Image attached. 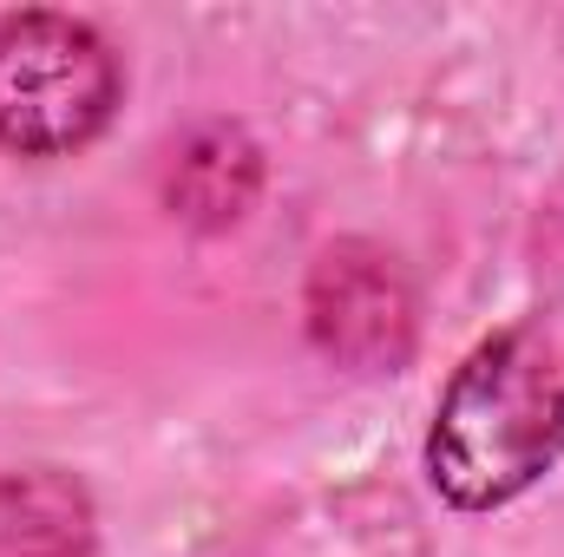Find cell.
I'll list each match as a JSON object with an SVG mask.
<instances>
[{
    "mask_svg": "<svg viewBox=\"0 0 564 557\" xmlns=\"http://www.w3.org/2000/svg\"><path fill=\"white\" fill-rule=\"evenodd\" d=\"M119 53L79 13H0V151L73 157L119 112Z\"/></svg>",
    "mask_w": 564,
    "mask_h": 557,
    "instance_id": "7a4b0ae2",
    "label": "cell"
},
{
    "mask_svg": "<svg viewBox=\"0 0 564 557\" xmlns=\"http://www.w3.org/2000/svg\"><path fill=\"white\" fill-rule=\"evenodd\" d=\"M564 452V335L519 321L486 335L426 426V485L453 512H499Z\"/></svg>",
    "mask_w": 564,
    "mask_h": 557,
    "instance_id": "6da1fadb",
    "label": "cell"
},
{
    "mask_svg": "<svg viewBox=\"0 0 564 557\" xmlns=\"http://www.w3.org/2000/svg\"><path fill=\"white\" fill-rule=\"evenodd\" d=\"M263 184V157L237 125H204L177 144L171 177H164V204L171 217L197 223V230H230Z\"/></svg>",
    "mask_w": 564,
    "mask_h": 557,
    "instance_id": "5b68a950",
    "label": "cell"
},
{
    "mask_svg": "<svg viewBox=\"0 0 564 557\" xmlns=\"http://www.w3.org/2000/svg\"><path fill=\"white\" fill-rule=\"evenodd\" d=\"M308 341L355 368V374H394L414 354L421 335V302L408 270L381 250V243H328L308 270Z\"/></svg>",
    "mask_w": 564,
    "mask_h": 557,
    "instance_id": "3957f363",
    "label": "cell"
},
{
    "mask_svg": "<svg viewBox=\"0 0 564 557\" xmlns=\"http://www.w3.org/2000/svg\"><path fill=\"white\" fill-rule=\"evenodd\" d=\"M93 499L59 466L0 472V557H93Z\"/></svg>",
    "mask_w": 564,
    "mask_h": 557,
    "instance_id": "277c9868",
    "label": "cell"
}]
</instances>
